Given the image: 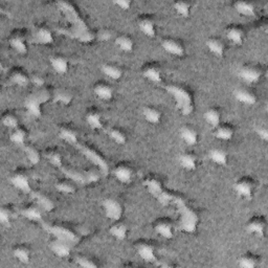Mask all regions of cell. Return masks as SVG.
<instances>
[{"label": "cell", "mask_w": 268, "mask_h": 268, "mask_svg": "<svg viewBox=\"0 0 268 268\" xmlns=\"http://www.w3.org/2000/svg\"><path fill=\"white\" fill-rule=\"evenodd\" d=\"M134 250L137 254L146 262H154L157 260V246L153 240L139 239L134 242Z\"/></svg>", "instance_id": "277c9868"}, {"label": "cell", "mask_w": 268, "mask_h": 268, "mask_svg": "<svg viewBox=\"0 0 268 268\" xmlns=\"http://www.w3.org/2000/svg\"><path fill=\"white\" fill-rule=\"evenodd\" d=\"M109 234L117 240H124L128 235V224L122 219L112 221L109 227Z\"/></svg>", "instance_id": "60d3db41"}, {"label": "cell", "mask_w": 268, "mask_h": 268, "mask_svg": "<svg viewBox=\"0 0 268 268\" xmlns=\"http://www.w3.org/2000/svg\"><path fill=\"white\" fill-rule=\"evenodd\" d=\"M113 4L122 10H129L132 6L131 0H117V2H113Z\"/></svg>", "instance_id": "11a10c76"}, {"label": "cell", "mask_w": 268, "mask_h": 268, "mask_svg": "<svg viewBox=\"0 0 268 268\" xmlns=\"http://www.w3.org/2000/svg\"><path fill=\"white\" fill-rule=\"evenodd\" d=\"M108 136L118 145H124L127 143L128 140L126 130L120 126H112L111 128H109Z\"/></svg>", "instance_id": "7dc6e473"}, {"label": "cell", "mask_w": 268, "mask_h": 268, "mask_svg": "<svg viewBox=\"0 0 268 268\" xmlns=\"http://www.w3.org/2000/svg\"><path fill=\"white\" fill-rule=\"evenodd\" d=\"M95 37L101 41H108L112 37V31L108 28H103L95 33Z\"/></svg>", "instance_id": "f5cc1de1"}, {"label": "cell", "mask_w": 268, "mask_h": 268, "mask_svg": "<svg viewBox=\"0 0 268 268\" xmlns=\"http://www.w3.org/2000/svg\"><path fill=\"white\" fill-rule=\"evenodd\" d=\"M113 175L120 182L129 183L133 179L134 169L129 163L121 162L113 168Z\"/></svg>", "instance_id": "44dd1931"}, {"label": "cell", "mask_w": 268, "mask_h": 268, "mask_svg": "<svg viewBox=\"0 0 268 268\" xmlns=\"http://www.w3.org/2000/svg\"><path fill=\"white\" fill-rule=\"evenodd\" d=\"M174 10L182 17H189L192 12V3L190 2H176L173 4Z\"/></svg>", "instance_id": "f907efd6"}, {"label": "cell", "mask_w": 268, "mask_h": 268, "mask_svg": "<svg viewBox=\"0 0 268 268\" xmlns=\"http://www.w3.org/2000/svg\"><path fill=\"white\" fill-rule=\"evenodd\" d=\"M74 260H75L76 264L81 267L95 268V267L100 266V263L98 262V260L88 255H79L75 257Z\"/></svg>", "instance_id": "681fc988"}, {"label": "cell", "mask_w": 268, "mask_h": 268, "mask_svg": "<svg viewBox=\"0 0 268 268\" xmlns=\"http://www.w3.org/2000/svg\"><path fill=\"white\" fill-rule=\"evenodd\" d=\"M265 73V69L261 64L258 63H245L238 70L239 76L248 84L259 82Z\"/></svg>", "instance_id": "3957f363"}, {"label": "cell", "mask_w": 268, "mask_h": 268, "mask_svg": "<svg viewBox=\"0 0 268 268\" xmlns=\"http://www.w3.org/2000/svg\"><path fill=\"white\" fill-rule=\"evenodd\" d=\"M52 100L62 105H68L73 100V92L67 87L55 88L52 91Z\"/></svg>", "instance_id": "74e56055"}, {"label": "cell", "mask_w": 268, "mask_h": 268, "mask_svg": "<svg viewBox=\"0 0 268 268\" xmlns=\"http://www.w3.org/2000/svg\"><path fill=\"white\" fill-rule=\"evenodd\" d=\"M179 164L180 166L189 171H193L198 166V155L193 149H187L181 152L179 155Z\"/></svg>", "instance_id": "d4e9b609"}, {"label": "cell", "mask_w": 268, "mask_h": 268, "mask_svg": "<svg viewBox=\"0 0 268 268\" xmlns=\"http://www.w3.org/2000/svg\"><path fill=\"white\" fill-rule=\"evenodd\" d=\"M9 44L11 47L16 50L18 53H26L29 49V41L31 38L28 35V32L22 29H15L13 30L9 37Z\"/></svg>", "instance_id": "8992f818"}, {"label": "cell", "mask_w": 268, "mask_h": 268, "mask_svg": "<svg viewBox=\"0 0 268 268\" xmlns=\"http://www.w3.org/2000/svg\"><path fill=\"white\" fill-rule=\"evenodd\" d=\"M173 203H175L179 208L180 214V227L182 231L186 233H194L198 226V215L195 210H193L190 206H187L181 198L174 196Z\"/></svg>", "instance_id": "7a4b0ae2"}, {"label": "cell", "mask_w": 268, "mask_h": 268, "mask_svg": "<svg viewBox=\"0 0 268 268\" xmlns=\"http://www.w3.org/2000/svg\"><path fill=\"white\" fill-rule=\"evenodd\" d=\"M43 157L46 159V162L51 166L56 168H61L63 164V154L60 148L58 147H48L44 150Z\"/></svg>", "instance_id": "f1b7e54d"}, {"label": "cell", "mask_w": 268, "mask_h": 268, "mask_svg": "<svg viewBox=\"0 0 268 268\" xmlns=\"http://www.w3.org/2000/svg\"><path fill=\"white\" fill-rule=\"evenodd\" d=\"M116 45L125 52H130L133 50L134 45H136V40L134 38L128 34V33H122L117 36L116 38Z\"/></svg>", "instance_id": "7bdbcfd3"}, {"label": "cell", "mask_w": 268, "mask_h": 268, "mask_svg": "<svg viewBox=\"0 0 268 268\" xmlns=\"http://www.w3.org/2000/svg\"><path fill=\"white\" fill-rule=\"evenodd\" d=\"M140 31L148 37H155L157 33V22L152 14L144 13L139 15L137 20Z\"/></svg>", "instance_id": "5bb4252c"}, {"label": "cell", "mask_w": 268, "mask_h": 268, "mask_svg": "<svg viewBox=\"0 0 268 268\" xmlns=\"http://www.w3.org/2000/svg\"><path fill=\"white\" fill-rule=\"evenodd\" d=\"M104 213H105V216L110 219L111 221H116V220H120L122 219L123 215H124V204L123 202L113 196L110 197H106L103 200L102 203Z\"/></svg>", "instance_id": "5b68a950"}, {"label": "cell", "mask_w": 268, "mask_h": 268, "mask_svg": "<svg viewBox=\"0 0 268 268\" xmlns=\"http://www.w3.org/2000/svg\"><path fill=\"white\" fill-rule=\"evenodd\" d=\"M206 47L208 50L214 53V55L217 57H223L224 53L226 51V44L225 41L218 36H212L209 37L206 42Z\"/></svg>", "instance_id": "f546056e"}, {"label": "cell", "mask_w": 268, "mask_h": 268, "mask_svg": "<svg viewBox=\"0 0 268 268\" xmlns=\"http://www.w3.org/2000/svg\"><path fill=\"white\" fill-rule=\"evenodd\" d=\"M13 256L20 263H29L32 260L33 251L32 247L28 243H16L12 248Z\"/></svg>", "instance_id": "83f0119b"}, {"label": "cell", "mask_w": 268, "mask_h": 268, "mask_svg": "<svg viewBox=\"0 0 268 268\" xmlns=\"http://www.w3.org/2000/svg\"><path fill=\"white\" fill-rule=\"evenodd\" d=\"M102 71L111 80H120L124 74L123 67L116 62H106L102 65Z\"/></svg>", "instance_id": "ab89813d"}, {"label": "cell", "mask_w": 268, "mask_h": 268, "mask_svg": "<svg viewBox=\"0 0 268 268\" xmlns=\"http://www.w3.org/2000/svg\"><path fill=\"white\" fill-rule=\"evenodd\" d=\"M56 189L62 193V194H66V195H69V194H73L76 190V185H75V180H73L72 178L66 176L65 178H61L59 179L56 184Z\"/></svg>", "instance_id": "f6af8a7d"}, {"label": "cell", "mask_w": 268, "mask_h": 268, "mask_svg": "<svg viewBox=\"0 0 268 268\" xmlns=\"http://www.w3.org/2000/svg\"><path fill=\"white\" fill-rule=\"evenodd\" d=\"M22 147H23L24 155L29 159V162L33 165H37L42 157V153L40 149L36 145L31 143H26Z\"/></svg>", "instance_id": "b9f144b4"}, {"label": "cell", "mask_w": 268, "mask_h": 268, "mask_svg": "<svg viewBox=\"0 0 268 268\" xmlns=\"http://www.w3.org/2000/svg\"><path fill=\"white\" fill-rule=\"evenodd\" d=\"M261 263V257L255 253L246 252L238 259V265L242 268H256Z\"/></svg>", "instance_id": "8d00e7d4"}, {"label": "cell", "mask_w": 268, "mask_h": 268, "mask_svg": "<svg viewBox=\"0 0 268 268\" xmlns=\"http://www.w3.org/2000/svg\"><path fill=\"white\" fill-rule=\"evenodd\" d=\"M32 198L35 202H37L42 208L43 210L49 212L52 210L53 207H55V201L53 199L47 195L45 192H41V191H32Z\"/></svg>", "instance_id": "e575fe53"}, {"label": "cell", "mask_w": 268, "mask_h": 268, "mask_svg": "<svg viewBox=\"0 0 268 268\" xmlns=\"http://www.w3.org/2000/svg\"><path fill=\"white\" fill-rule=\"evenodd\" d=\"M24 106L25 108L28 109V111L35 116V117H40L42 111H41V102L37 99V97L35 95L34 91H32L31 93L28 94V97L25 98L24 100Z\"/></svg>", "instance_id": "f35d334b"}, {"label": "cell", "mask_w": 268, "mask_h": 268, "mask_svg": "<svg viewBox=\"0 0 268 268\" xmlns=\"http://www.w3.org/2000/svg\"><path fill=\"white\" fill-rule=\"evenodd\" d=\"M246 229L251 234H255L260 237L265 236L267 229L266 217L264 215H260V214L252 216L246 222Z\"/></svg>", "instance_id": "e0dca14e"}, {"label": "cell", "mask_w": 268, "mask_h": 268, "mask_svg": "<svg viewBox=\"0 0 268 268\" xmlns=\"http://www.w3.org/2000/svg\"><path fill=\"white\" fill-rule=\"evenodd\" d=\"M256 133L257 136L264 142L268 141V128L266 124H261L256 127Z\"/></svg>", "instance_id": "db71d44e"}, {"label": "cell", "mask_w": 268, "mask_h": 268, "mask_svg": "<svg viewBox=\"0 0 268 268\" xmlns=\"http://www.w3.org/2000/svg\"><path fill=\"white\" fill-rule=\"evenodd\" d=\"M143 184L148 190V192L154 197H156L157 199L165 192L164 182L162 178H160V176L157 174L150 173L146 175L145 178L143 179Z\"/></svg>", "instance_id": "7c38bea8"}, {"label": "cell", "mask_w": 268, "mask_h": 268, "mask_svg": "<svg viewBox=\"0 0 268 268\" xmlns=\"http://www.w3.org/2000/svg\"><path fill=\"white\" fill-rule=\"evenodd\" d=\"M92 91L97 98L103 101H110L114 94V89L112 85L109 82L105 81V80H99V81H97L93 84Z\"/></svg>", "instance_id": "7402d4cb"}, {"label": "cell", "mask_w": 268, "mask_h": 268, "mask_svg": "<svg viewBox=\"0 0 268 268\" xmlns=\"http://www.w3.org/2000/svg\"><path fill=\"white\" fill-rule=\"evenodd\" d=\"M162 47L173 56H183L185 52V45L182 40L176 37H165L162 40Z\"/></svg>", "instance_id": "ac0fdd59"}, {"label": "cell", "mask_w": 268, "mask_h": 268, "mask_svg": "<svg viewBox=\"0 0 268 268\" xmlns=\"http://www.w3.org/2000/svg\"><path fill=\"white\" fill-rule=\"evenodd\" d=\"M31 40L37 44H50L53 42V34L50 26L45 22H39L34 25L31 32Z\"/></svg>", "instance_id": "52a82bcc"}, {"label": "cell", "mask_w": 268, "mask_h": 268, "mask_svg": "<svg viewBox=\"0 0 268 268\" xmlns=\"http://www.w3.org/2000/svg\"><path fill=\"white\" fill-rule=\"evenodd\" d=\"M42 210L43 208L35 201H32L30 203H26L23 205L19 213L20 215L29 219L31 221H39L42 218Z\"/></svg>", "instance_id": "cb8c5ba5"}, {"label": "cell", "mask_w": 268, "mask_h": 268, "mask_svg": "<svg viewBox=\"0 0 268 268\" xmlns=\"http://www.w3.org/2000/svg\"><path fill=\"white\" fill-rule=\"evenodd\" d=\"M2 123L9 130H12L15 127H17L18 125H20L18 116L14 111L9 110V109L3 112V114H2Z\"/></svg>", "instance_id": "c3c4849f"}, {"label": "cell", "mask_w": 268, "mask_h": 268, "mask_svg": "<svg viewBox=\"0 0 268 268\" xmlns=\"http://www.w3.org/2000/svg\"><path fill=\"white\" fill-rule=\"evenodd\" d=\"M85 121L90 128L94 130L102 129L104 126V116L102 110L97 106H90L85 111Z\"/></svg>", "instance_id": "d6986e66"}, {"label": "cell", "mask_w": 268, "mask_h": 268, "mask_svg": "<svg viewBox=\"0 0 268 268\" xmlns=\"http://www.w3.org/2000/svg\"><path fill=\"white\" fill-rule=\"evenodd\" d=\"M17 215V208L11 203L4 204L0 207V221H2L3 224H11Z\"/></svg>", "instance_id": "ee69618b"}, {"label": "cell", "mask_w": 268, "mask_h": 268, "mask_svg": "<svg viewBox=\"0 0 268 268\" xmlns=\"http://www.w3.org/2000/svg\"><path fill=\"white\" fill-rule=\"evenodd\" d=\"M49 63L52 67V69L55 70L57 73H65L68 70L69 67V62L68 58L63 55V53H53L49 57Z\"/></svg>", "instance_id": "4dcf8cb0"}, {"label": "cell", "mask_w": 268, "mask_h": 268, "mask_svg": "<svg viewBox=\"0 0 268 268\" xmlns=\"http://www.w3.org/2000/svg\"><path fill=\"white\" fill-rule=\"evenodd\" d=\"M10 140L12 143L23 146L28 143L29 140V130L23 125H18L14 129L10 130Z\"/></svg>", "instance_id": "d6a6232c"}, {"label": "cell", "mask_w": 268, "mask_h": 268, "mask_svg": "<svg viewBox=\"0 0 268 268\" xmlns=\"http://www.w3.org/2000/svg\"><path fill=\"white\" fill-rule=\"evenodd\" d=\"M153 229L156 234L160 235L163 238L171 239L175 235L176 226L174 221L167 216L164 217H158L153 222Z\"/></svg>", "instance_id": "8fae6325"}, {"label": "cell", "mask_w": 268, "mask_h": 268, "mask_svg": "<svg viewBox=\"0 0 268 268\" xmlns=\"http://www.w3.org/2000/svg\"><path fill=\"white\" fill-rule=\"evenodd\" d=\"M180 138L186 145L195 146L199 142V131L193 124H185L180 128Z\"/></svg>", "instance_id": "603a6c76"}, {"label": "cell", "mask_w": 268, "mask_h": 268, "mask_svg": "<svg viewBox=\"0 0 268 268\" xmlns=\"http://www.w3.org/2000/svg\"><path fill=\"white\" fill-rule=\"evenodd\" d=\"M142 74L152 83H160L163 81V67L155 61H150L142 66Z\"/></svg>", "instance_id": "4fadbf2b"}, {"label": "cell", "mask_w": 268, "mask_h": 268, "mask_svg": "<svg viewBox=\"0 0 268 268\" xmlns=\"http://www.w3.org/2000/svg\"><path fill=\"white\" fill-rule=\"evenodd\" d=\"M144 119L150 124H158L163 119V112L155 105H147L142 110Z\"/></svg>", "instance_id": "d590c367"}, {"label": "cell", "mask_w": 268, "mask_h": 268, "mask_svg": "<svg viewBox=\"0 0 268 268\" xmlns=\"http://www.w3.org/2000/svg\"><path fill=\"white\" fill-rule=\"evenodd\" d=\"M166 90L172 95L176 108L183 116H189L194 111L195 102L193 91L182 84H170Z\"/></svg>", "instance_id": "6da1fadb"}, {"label": "cell", "mask_w": 268, "mask_h": 268, "mask_svg": "<svg viewBox=\"0 0 268 268\" xmlns=\"http://www.w3.org/2000/svg\"><path fill=\"white\" fill-rule=\"evenodd\" d=\"M9 80L14 85L25 87L31 84V73L21 66H14L9 72Z\"/></svg>", "instance_id": "2e32d148"}, {"label": "cell", "mask_w": 268, "mask_h": 268, "mask_svg": "<svg viewBox=\"0 0 268 268\" xmlns=\"http://www.w3.org/2000/svg\"><path fill=\"white\" fill-rule=\"evenodd\" d=\"M11 182L17 189L24 193H31L33 191L31 186L30 172L24 168H18L12 173Z\"/></svg>", "instance_id": "30bf717a"}, {"label": "cell", "mask_w": 268, "mask_h": 268, "mask_svg": "<svg viewBox=\"0 0 268 268\" xmlns=\"http://www.w3.org/2000/svg\"><path fill=\"white\" fill-rule=\"evenodd\" d=\"M226 38L236 45H242L246 38V30L242 24L232 23L225 29Z\"/></svg>", "instance_id": "9a60e30c"}, {"label": "cell", "mask_w": 268, "mask_h": 268, "mask_svg": "<svg viewBox=\"0 0 268 268\" xmlns=\"http://www.w3.org/2000/svg\"><path fill=\"white\" fill-rule=\"evenodd\" d=\"M208 157L214 164L223 166L228 160V152L222 146H215L208 150Z\"/></svg>", "instance_id": "1f68e13d"}, {"label": "cell", "mask_w": 268, "mask_h": 268, "mask_svg": "<svg viewBox=\"0 0 268 268\" xmlns=\"http://www.w3.org/2000/svg\"><path fill=\"white\" fill-rule=\"evenodd\" d=\"M235 127L231 123L221 122L219 125L213 128V136L220 141H229L235 136Z\"/></svg>", "instance_id": "484cf974"}, {"label": "cell", "mask_w": 268, "mask_h": 268, "mask_svg": "<svg viewBox=\"0 0 268 268\" xmlns=\"http://www.w3.org/2000/svg\"><path fill=\"white\" fill-rule=\"evenodd\" d=\"M234 189L240 197L250 199L255 193L256 181L251 176H241L235 181Z\"/></svg>", "instance_id": "9c48e42d"}, {"label": "cell", "mask_w": 268, "mask_h": 268, "mask_svg": "<svg viewBox=\"0 0 268 268\" xmlns=\"http://www.w3.org/2000/svg\"><path fill=\"white\" fill-rule=\"evenodd\" d=\"M72 243L73 241L60 237V236H53V238L49 241V250L58 257L65 258L70 255L72 251Z\"/></svg>", "instance_id": "ba28073f"}, {"label": "cell", "mask_w": 268, "mask_h": 268, "mask_svg": "<svg viewBox=\"0 0 268 268\" xmlns=\"http://www.w3.org/2000/svg\"><path fill=\"white\" fill-rule=\"evenodd\" d=\"M79 129L74 124L65 123L59 128V136L62 140L69 144H75L79 140Z\"/></svg>", "instance_id": "4316f807"}, {"label": "cell", "mask_w": 268, "mask_h": 268, "mask_svg": "<svg viewBox=\"0 0 268 268\" xmlns=\"http://www.w3.org/2000/svg\"><path fill=\"white\" fill-rule=\"evenodd\" d=\"M204 120L212 127H216L222 122V111L218 106H210L204 111Z\"/></svg>", "instance_id": "836d02e7"}, {"label": "cell", "mask_w": 268, "mask_h": 268, "mask_svg": "<svg viewBox=\"0 0 268 268\" xmlns=\"http://www.w3.org/2000/svg\"><path fill=\"white\" fill-rule=\"evenodd\" d=\"M235 99L245 105H254L258 101V94L256 90L250 86H240L234 91Z\"/></svg>", "instance_id": "ffe728a7"}, {"label": "cell", "mask_w": 268, "mask_h": 268, "mask_svg": "<svg viewBox=\"0 0 268 268\" xmlns=\"http://www.w3.org/2000/svg\"><path fill=\"white\" fill-rule=\"evenodd\" d=\"M31 83L35 86V88L42 87L45 85V78L38 72L31 74Z\"/></svg>", "instance_id": "816d5d0a"}, {"label": "cell", "mask_w": 268, "mask_h": 268, "mask_svg": "<svg viewBox=\"0 0 268 268\" xmlns=\"http://www.w3.org/2000/svg\"><path fill=\"white\" fill-rule=\"evenodd\" d=\"M235 10L242 16L246 17H253L256 15L257 9L254 3L251 2H244V0H240V2H236L234 4Z\"/></svg>", "instance_id": "bcb514c9"}]
</instances>
